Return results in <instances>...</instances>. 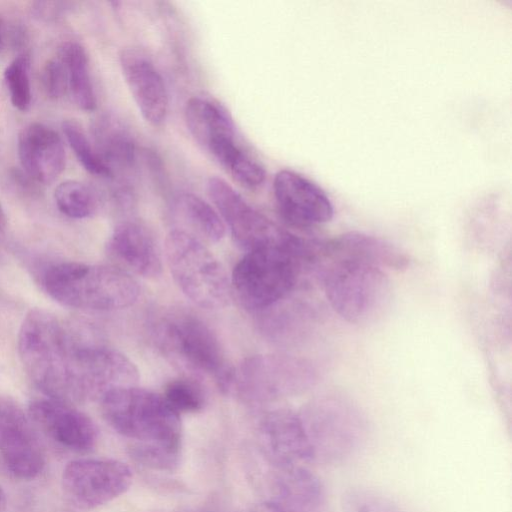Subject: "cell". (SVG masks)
<instances>
[{
	"label": "cell",
	"mask_w": 512,
	"mask_h": 512,
	"mask_svg": "<svg viewBox=\"0 0 512 512\" xmlns=\"http://www.w3.org/2000/svg\"><path fill=\"white\" fill-rule=\"evenodd\" d=\"M80 342L53 313L31 309L20 325L17 348L23 368L45 395L69 404L81 403L77 382Z\"/></svg>",
	"instance_id": "1"
},
{
	"label": "cell",
	"mask_w": 512,
	"mask_h": 512,
	"mask_svg": "<svg viewBox=\"0 0 512 512\" xmlns=\"http://www.w3.org/2000/svg\"><path fill=\"white\" fill-rule=\"evenodd\" d=\"M99 401L107 424L133 441L130 446L180 453V416L163 395L133 385L111 389Z\"/></svg>",
	"instance_id": "2"
},
{
	"label": "cell",
	"mask_w": 512,
	"mask_h": 512,
	"mask_svg": "<svg viewBox=\"0 0 512 512\" xmlns=\"http://www.w3.org/2000/svg\"><path fill=\"white\" fill-rule=\"evenodd\" d=\"M45 292L59 304L88 311H113L133 305L137 281L115 266L60 262L43 273Z\"/></svg>",
	"instance_id": "3"
},
{
	"label": "cell",
	"mask_w": 512,
	"mask_h": 512,
	"mask_svg": "<svg viewBox=\"0 0 512 512\" xmlns=\"http://www.w3.org/2000/svg\"><path fill=\"white\" fill-rule=\"evenodd\" d=\"M310 254L311 246L301 238L290 246L249 251L233 269L231 292L248 310L266 309L293 289Z\"/></svg>",
	"instance_id": "4"
},
{
	"label": "cell",
	"mask_w": 512,
	"mask_h": 512,
	"mask_svg": "<svg viewBox=\"0 0 512 512\" xmlns=\"http://www.w3.org/2000/svg\"><path fill=\"white\" fill-rule=\"evenodd\" d=\"M311 450V461L339 464L358 453L368 434L367 422L350 400L324 395L300 414Z\"/></svg>",
	"instance_id": "5"
},
{
	"label": "cell",
	"mask_w": 512,
	"mask_h": 512,
	"mask_svg": "<svg viewBox=\"0 0 512 512\" xmlns=\"http://www.w3.org/2000/svg\"><path fill=\"white\" fill-rule=\"evenodd\" d=\"M323 264L325 293L338 315L350 323L366 324L384 313L391 296L384 270L342 259L324 260Z\"/></svg>",
	"instance_id": "6"
},
{
	"label": "cell",
	"mask_w": 512,
	"mask_h": 512,
	"mask_svg": "<svg viewBox=\"0 0 512 512\" xmlns=\"http://www.w3.org/2000/svg\"><path fill=\"white\" fill-rule=\"evenodd\" d=\"M165 255L174 281L194 304L205 309L228 305L231 285L227 273L198 238L184 230L170 231Z\"/></svg>",
	"instance_id": "7"
},
{
	"label": "cell",
	"mask_w": 512,
	"mask_h": 512,
	"mask_svg": "<svg viewBox=\"0 0 512 512\" xmlns=\"http://www.w3.org/2000/svg\"><path fill=\"white\" fill-rule=\"evenodd\" d=\"M317 380L307 360L280 354L251 356L232 368L227 392L248 402H269L298 395Z\"/></svg>",
	"instance_id": "8"
},
{
	"label": "cell",
	"mask_w": 512,
	"mask_h": 512,
	"mask_svg": "<svg viewBox=\"0 0 512 512\" xmlns=\"http://www.w3.org/2000/svg\"><path fill=\"white\" fill-rule=\"evenodd\" d=\"M161 347L187 368L212 376L226 391L232 368L215 333L199 318L180 313L163 319L157 329Z\"/></svg>",
	"instance_id": "9"
},
{
	"label": "cell",
	"mask_w": 512,
	"mask_h": 512,
	"mask_svg": "<svg viewBox=\"0 0 512 512\" xmlns=\"http://www.w3.org/2000/svg\"><path fill=\"white\" fill-rule=\"evenodd\" d=\"M207 191L234 241L247 252L290 246L299 238L253 208L222 178L210 177Z\"/></svg>",
	"instance_id": "10"
},
{
	"label": "cell",
	"mask_w": 512,
	"mask_h": 512,
	"mask_svg": "<svg viewBox=\"0 0 512 512\" xmlns=\"http://www.w3.org/2000/svg\"><path fill=\"white\" fill-rule=\"evenodd\" d=\"M132 472L113 459L81 458L67 463L62 488L67 499L80 509H94L124 494L132 483Z\"/></svg>",
	"instance_id": "11"
},
{
	"label": "cell",
	"mask_w": 512,
	"mask_h": 512,
	"mask_svg": "<svg viewBox=\"0 0 512 512\" xmlns=\"http://www.w3.org/2000/svg\"><path fill=\"white\" fill-rule=\"evenodd\" d=\"M28 413L11 397L0 395V458L14 477L36 478L45 467V453Z\"/></svg>",
	"instance_id": "12"
},
{
	"label": "cell",
	"mask_w": 512,
	"mask_h": 512,
	"mask_svg": "<svg viewBox=\"0 0 512 512\" xmlns=\"http://www.w3.org/2000/svg\"><path fill=\"white\" fill-rule=\"evenodd\" d=\"M139 380L135 364L115 349L80 342L77 381L82 402L100 398L109 390L133 386Z\"/></svg>",
	"instance_id": "13"
},
{
	"label": "cell",
	"mask_w": 512,
	"mask_h": 512,
	"mask_svg": "<svg viewBox=\"0 0 512 512\" xmlns=\"http://www.w3.org/2000/svg\"><path fill=\"white\" fill-rule=\"evenodd\" d=\"M32 423L58 445L75 452H87L98 439L92 419L72 404L45 397L30 402Z\"/></svg>",
	"instance_id": "14"
},
{
	"label": "cell",
	"mask_w": 512,
	"mask_h": 512,
	"mask_svg": "<svg viewBox=\"0 0 512 512\" xmlns=\"http://www.w3.org/2000/svg\"><path fill=\"white\" fill-rule=\"evenodd\" d=\"M273 191L281 216L293 226L311 227L333 217L334 208L325 191L295 171H279Z\"/></svg>",
	"instance_id": "15"
},
{
	"label": "cell",
	"mask_w": 512,
	"mask_h": 512,
	"mask_svg": "<svg viewBox=\"0 0 512 512\" xmlns=\"http://www.w3.org/2000/svg\"><path fill=\"white\" fill-rule=\"evenodd\" d=\"M122 74L132 98L146 122L160 126L166 120L169 99L164 80L150 57L135 47L119 54Z\"/></svg>",
	"instance_id": "16"
},
{
	"label": "cell",
	"mask_w": 512,
	"mask_h": 512,
	"mask_svg": "<svg viewBox=\"0 0 512 512\" xmlns=\"http://www.w3.org/2000/svg\"><path fill=\"white\" fill-rule=\"evenodd\" d=\"M264 455L275 466L301 465L311 461V450L300 414L275 409L262 419L259 428Z\"/></svg>",
	"instance_id": "17"
},
{
	"label": "cell",
	"mask_w": 512,
	"mask_h": 512,
	"mask_svg": "<svg viewBox=\"0 0 512 512\" xmlns=\"http://www.w3.org/2000/svg\"><path fill=\"white\" fill-rule=\"evenodd\" d=\"M18 156L25 174L49 184L64 170L66 153L60 135L42 123L25 126L18 137Z\"/></svg>",
	"instance_id": "18"
},
{
	"label": "cell",
	"mask_w": 512,
	"mask_h": 512,
	"mask_svg": "<svg viewBox=\"0 0 512 512\" xmlns=\"http://www.w3.org/2000/svg\"><path fill=\"white\" fill-rule=\"evenodd\" d=\"M315 260H352L382 270L407 267L408 257L398 248L377 237L360 232L342 234L316 248Z\"/></svg>",
	"instance_id": "19"
},
{
	"label": "cell",
	"mask_w": 512,
	"mask_h": 512,
	"mask_svg": "<svg viewBox=\"0 0 512 512\" xmlns=\"http://www.w3.org/2000/svg\"><path fill=\"white\" fill-rule=\"evenodd\" d=\"M108 247L125 266L146 278L158 276L162 271L159 248L151 232L135 221L117 225Z\"/></svg>",
	"instance_id": "20"
},
{
	"label": "cell",
	"mask_w": 512,
	"mask_h": 512,
	"mask_svg": "<svg viewBox=\"0 0 512 512\" xmlns=\"http://www.w3.org/2000/svg\"><path fill=\"white\" fill-rule=\"evenodd\" d=\"M271 501L290 512H323L326 506L325 488L312 471L302 465L275 467Z\"/></svg>",
	"instance_id": "21"
},
{
	"label": "cell",
	"mask_w": 512,
	"mask_h": 512,
	"mask_svg": "<svg viewBox=\"0 0 512 512\" xmlns=\"http://www.w3.org/2000/svg\"><path fill=\"white\" fill-rule=\"evenodd\" d=\"M184 116L189 132L206 151L216 143L236 136L230 114L212 98L201 95L190 98Z\"/></svg>",
	"instance_id": "22"
},
{
	"label": "cell",
	"mask_w": 512,
	"mask_h": 512,
	"mask_svg": "<svg viewBox=\"0 0 512 512\" xmlns=\"http://www.w3.org/2000/svg\"><path fill=\"white\" fill-rule=\"evenodd\" d=\"M95 149L113 168H128L135 159V141L129 128L113 115L99 117L93 126Z\"/></svg>",
	"instance_id": "23"
},
{
	"label": "cell",
	"mask_w": 512,
	"mask_h": 512,
	"mask_svg": "<svg viewBox=\"0 0 512 512\" xmlns=\"http://www.w3.org/2000/svg\"><path fill=\"white\" fill-rule=\"evenodd\" d=\"M58 58L65 67L68 90L76 105L84 111L95 110L97 100L84 47L77 42H65L59 49Z\"/></svg>",
	"instance_id": "24"
},
{
	"label": "cell",
	"mask_w": 512,
	"mask_h": 512,
	"mask_svg": "<svg viewBox=\"0 0 512 512\" xmlns=\"http://www.w3.org/2000/svg\"><path fill=\"white\" fill-rule=\"evenodd\" d=\"M208 153L243 187L256 189L264 183V167L245 152L236 139L222 141L214 145Z\"/></svg>",
	"instance_id": "25"
},
{
	"label": "cell",
	"mask_w": 512,
	"mask_h": 512,
	"mask_svg": "<svg viewBox=\"0 0 512 512\" xmlns=\"http://www.w3.org/2000/svg\"><path fill=\"white\" fill-rule=\"evenodd\" d=\"M177 208L189 225L208 241L218 242L224 237L226 226L219 213L199 196L180 195Z\"/></svg>",
	"instance_id": "26"
},
{
	"label": "cell",
	"mask_w": 512,
	"mask_h": 512,
	"mask_svg": "<svg viewBox=\"0 0 512 512\" xmlns=\"http://www.w3.org/2000/svg\"><path fill=\"white\" fill-rule=\"evenodd\" d=\"M54 199L59 211L73 219L90 217L98 208V197L95 191L76 180L60 183L55 189Z\"/></svg>",
	"instance_id": "27"
},
{
	"label": "cell",
	"mask_w": 512,
	"mask_h": 512,
	"mask_svg": "<svg viewBox=\"0 0 512 512\" xmlns=\"http://www.w3.org/2000/svg\"><path fill=\"white\" fill-rule=\"evenodd\" d=\"M62 129L69 146L86 171L99 177L113 176V171L101 159L78 123L64 121Z\"/></svg>",
	"instance_id": "28"
},
{
	"label": "cell",
	"mask_w": 512,
	"mask_h": 512,
	"mask_svg": "<svg viewBox=\"0 0 512 512\" xmlns=\"http://www.w3.org/2000/svg\"><path fill=\"white\" fill-rule=\"evenodd\" d=\"M29 65V56L23 53L15 57L4 70L10 101L20 111H26L32 99Z\"/></svg>",
	"instance_id": "29"
},
{
	"label": "cell",
	"mask_w": 512,
	"mask_h": 512,
	"mask_svg": "<svg viewBox=\"0 0 512 512\" xmlns=\"http://www.w3.org/2000/svg\"><path fill=\"white\" fill-rule=\"evenodd\" d=\"M343 512H405L394 500L373 489L356 488L343 499Z\"/></svg>",
	"instance_id": "30"
},
{
	"label": "cell",
	"mask_w": 512,
	"mask_h": 512,
	"mask_svg": "<svg viewBox=\"0 0 512 512\" xmlns=\"http://www.w3.org/2000/svg\"><path fill=\"white\" fill-rule=\"evenodd\" d=\"M163 396L177 413L199 411L204 403L200 388L194 382L185 379L170 382Z\"/></svg>",
	"instance_id": "31"
},
{
	"label": "cell",
	"mask_w": 512,
	"mask_h": 512,
	"mask_svg": "<svg viewBox=\"0 0 512 512\" xmlns=\"http://www.w3.org/2000/svg\"><path fill=\"white\" fill-rule=\"evenodd\" d=\"M42 83L46 94L52 99H58L67 92V75L59 58L51 59L45 64L42 71Z\"/></svg>",
	"instance_id": "32"
},
{
	"label": "cell",
	"mask_w": 512,
	"mask_h": 512,
	"mask_svg": "<svg viewBox=\"0 0 512 512\" xmlns=\"http://www.w3.org/2000/svg\"><path fill=\"white\" fill-rule=\"evenodd\" d=\"M72 3L59 1H40L33 3V14L44 21L55 20L70 10Z\"/></svg>",
	"instance_id": "33"
},
{
	"label": "cell",
	"mask_w": 512,
	"mask_h": 512,
	"mask_svg": "<svg viewBox=\"0 0 512 512\" xmlns=\"http://www.w3.org/2000/svg\"><path fill=\"white\" fill-rule=\"evenodd\" d=\"M255 512H290L289 510L277 505L274 502H265L260 504Z\"/></svg>",
	"instance_id": "34"
},
{
	"label": "cell",
	"mask_w": 512,
	"mask_h": 512,
	"mask_svg": "<svg viewBox=\"0 0 512 512\" xmlns=\"http://www.w3.org/2000/svg\"><path fill=\"white\" fill-rule=\"evenodd\" d=\"M7 231V217L0 204V244L2 243Z\"/></svg>",
	"instance_id": "35"
},
{
	"label": "cell",
	"mask_w": 512,
	"mask_h": 512,
	"mask_svg": "<svg viewBox=\"0 0 512 512\" xmlns=\"http://www.w3.org/2000/svg\"><path fill=\"white\" fill-rule=\"evenodd\" d=\"M6 23L0 17V49L5 46Z\"/></svg>",
	"instance_id": "36"
},
{
	"label": "cell",
	"mask_w": 512,
	"mask_h": 512,
	"mask_svg": "<svg viewBox=\"0 0 512 512\" xmlns=\"http://www.w3.org/2000/svg\"><path fill=\"white\" fill-rule=\"evenodd\" d=\"M5 504H6V495L0 486V511L3 510V508L5 507Z\"/></svg>",
	"instance_id": "37"
}]
</instances>
